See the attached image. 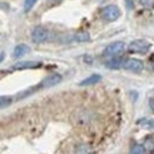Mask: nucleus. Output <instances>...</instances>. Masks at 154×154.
<instances>
[{"mask_svg": "<svg viewBox=\"0 0 154 154\" xmlns=\"http://www.w3.org/2000/svg\"><path fill=\"white\" fill-rule=\"evenodd\" d=\"M100 14H101V17L104 19L106 22H114V20H117L120 17V9L114 5L106 6V7L101 9Z\"/></svg>", "mask_w": 154, "mask_h": 154, "instance_id": "nucleus-1", "label": "nucleus"}, {"mask_svg": "<svg viewBox=\"0 0 154 154\" xmlns=\"http://www.w3.org/2000/svg\"><path fill=\"white\" fill-rule=\"evenodd\" d=\"M124 49H126V46H124L123 42H116V43H111L106 47L104 51H103V56L104 57H116L120 53H123Z\"/></svg>", "mask_w": 154, "mask_h": 154, "instance_id": "nucleus-2", "label": "nucleus"}, {"mask_svg": "<svg viewBox=\"0 0 154 154\" xmlns=\"http://www.w3.org/2000/svg\"><path fill=\"white\" fill-rule=\"evenodd\" d=\"M150 47H151V44L149 42H146V40H134V42L130 43L128 50L131 53H147Z\"/></svg>", "mask_w": 154, "mask_h": 154, "instance_id": "nucleus-3", "label": "nucleus"}, {"mask_svg": "<svg viewBox=\"0 0 154 154\" xmlns=\"http://www.w3.org/2000/svg\"><path fill=\"white\" fill-rule=\"evenodd\" d=\"M49 37V33H47V30L42 26H37V27L33 29V32H32V42L36 44H40V43H44L46 40Z\"/></svg>", "mask_w": 154, "mask_h": 154, "instance_id": "nucleus-4", "label": "nucleus"}, {"mask_svg": "<svg viewBox=\"0 0 154 154\" xmlns=\"http://www.w3.org/2000/svg\"><path fill=\"white\" fill-rule=\"evenodd\" d=\"M143 61L141 60H137V59H127L124 61V69L128 70V72H133V73H138L143 70Z\"/></svg>", "mask_w": 154, "mask_h": 154, "instance_id": "nucleus-5", "label": "nucleus"}, {"mask_svg": "<svg viewBox=\"0 0 154 154\" xmlns=\"http://www.w3.org/2000/svg\"><path fill=\"white\" fill-rule=\"evenodd\" d=\"M61 79H63V77H61L60 74H50V76H47V77H46V79L43 80V82L38 84L37 88H38V87H42V88L53 87V86H56V84H59V83L61 82Z\"/></svg>", "mask_w": 154, "mask_h": 154, "instance_id": "nucleus-6", "label": "nucleus"}, {"mask_svg": "<svg viewBox=\"0 0 154 154\" xmlns=\"http://www.w3.org/2000/svg\"><path fill=\"white\" fill-rule=\"evenodd\" d=\"M124 61L123 59H120L119 56H116V57H110V60L106 61V67L107 69H111V70H116V69H120L121 66H124Z\"/></svg>", "mask_w": 154, "mask_h": 154, "instance_id": "nucleus-7", "label": "nucleus"}, {"mask_svg": "<svg viewBox=\"0 0 154 154\" xmlns=\"http://www.w3.org/2000/svg\"><path fill=\"white\" fill-rule=\"evenodd\" d=\"M42 66V63H38V61H20V63H17L14 64V70H23V69H34V67H38Z\"/></svg>", "mask_w": 154, "mask_h": 154, "instance_id": "nucleus-8", "label": "nucleus"}, {"mask_svg": "<svg viewBox=\"0 0 154 154\" xmlns=\"http://www.w3.org/2000/svg\"><path fill=\"white\" fill-rule=\"evenodd\" d=\"M29 51H30V47H29V46H26V44H19V46H16L14 50H13V57H14V59L22 57V56L27 54Z\"/></svg>", "mask_w": 154, "mask_h": 154, "instance_id": "nucleus-9", "label": "nucleus"}, {"mask_svg": "<svg viewBox=\"0 0 154 154\" xmlns=\"http://www.w3.org/2000/svg\"><path fill=\"white\" fill-rule=\"evenodd\" d=\"M101 80V76L100 74H91L90 77L84 79L83 82H80V86H91V84H96Z\"/></svg>", "mask_w": 154, "mask_h": 154, "instance_id": "nucleus-10", "label": "nucleus"}, {"mask_svg": "<svg viewBox=\"0 0 154 154\" xmlns=\"http://www.w3.org/2000/svg\"><path fill=\"white\" fill-rule=\"evenodd\" d=\"M88 38H90L88 32H79V33H76L74 36H72V38H70V40L77 42V43H83V42H87Z\"/></svg>", "mask_w": 154, "mask_h": 154, "instance_id": "nucleus-11", "label": "nucleus"}, {"mask_svg": "<svg viewBox=\"0 0 154 154\" xmlns=\"http://www.w3.org/2000/svg\"><path fill=\"white\" fill-rule=\"evenodd\" d=\"M138 126L146 127V128H153L154 130V120H150V119H140L137 121Z\"/></svg>", "mask_w": 154, "mask_h": 154, "instance_id": "nucleus-12", "label": "nucleus"}, {"mask_svg": "<svg viewBox=\"0 0 154 154\" xmlns=\"http://www.w3.org/2000/svg\"><path fill=\"white\" fill-rule=\"evenodd\" d=\"M77 154H93L91 149H90V146H86V144H82V146H79L76 150Z\"/></svg>", "mask_w": 154, "mask_h": 154, "instance_id": "nucleus-13", "label": "nucleus"}, {"mask_svg": "<svg viewBox=\"0 0 154 154\" xmlns=\"http://www.w3.org/2000/svg\"><path fill=\"white\" fill-rule=\"evenodd\" d=\"M144 149L147 151H154V138L153 137H147L144 140Z\"/></svg>", "mask_w": 154, "mask_h": 154, "instance_id": "nucleus-14", "label": "nucleus"}, {"mask_svg": "<svg viewBox=\"0 0 154 154\" xmlns=\"http://www.w3.org/2000/svg\"><path fill=\"white\" fill-rule=\"evenodd\" d=\"M144 147L141 146V144H134L131 147V151H130V154H144Z\"/></svg>", "mask_w": 154, "mask_h": 154, "instance_id": "nucleus-15", "label": "nucleus"}, {"mask_svg": "<svg viewBox=\"0 0 154 154\" xmlns=\"http://www.w3.org/2000/svg\"><path fill=\"white\" fill-rule=\"evenodd\" d=\"M38 0H26L24 2V11H29V10H32L33 9V6L37 3Z\"/></svg>", "mask_w": 154, "mask_h": 154, "instance_id": "nucleus-16", "label": "nucleus"}, {"mask_svg": "<svg viewBox=\"0 0 154 154\" xmlns=\"http://www.w3.org/2000/svg\"><path fill=\"white\" fill-rule=\"evenodd\" d=\"M0 103H2V109H5L6 106H9L11 103V97H5V96H3V97L0 99Z\"/></svg>", "mask_w": 154, "mask_h": 154, "instance_id": "nucleus-17", "label": "nucleus"}, {"mask_svg": "<svg viewBox=\"0 0 154 154\" xmlns=\"http://www.w3.org/2000/svg\"><path fill=\"white\" fill-rule=\"evenodd\" d=\"M140 3L144 6V7H147V9H151L154 6V0H140Z\"/></svg>", "mask_w": 154, "mask_h": 154, "instance_id": "nucleus-18", "label": "nucleus"}, {"mask_svg": "<svg viewBox=\"0 0 154 154\" xmlns=\"http://www.w3.org/2000/svg\"><path fill=\"white\" fill-rule=\"evenodd\" d=\"M126 2V5H127V9H133V2L131 0H124Z\"/></svg>", "mask_w": 154, "mask_h": 154, "instance_id": "nucleus-19", "label": "nucleus"}, {"mask_svg": "<svg viewBox=\"0 0 154 154\" xmlns=\"http://www.w3.org/2000/svg\"><path fill=\"white\" fill-rule=\"evenodd\" d=\"M150 107H151V110L154 111V99H150Z\"/></svg>", "mask_w": 154, "mask_h": 154, "instance_id": "nucleus-20", "label": "nucleus"}]
</instances>
